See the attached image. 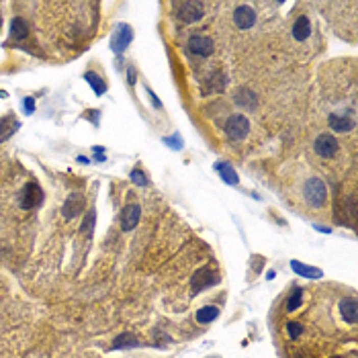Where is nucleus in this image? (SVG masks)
I'll return each instance as SVG.
<instances>
[{
    "label": "nucleus",
    "instance_id": "obj_1",
    "mask_svg": "<svg viewBox=\"0 0 358 358\" xmlns=\"http://www.w3.org/2000/svg\"><path fill=\"white\" fill-rule=\"evenodd\" d=\"M41 201H43V191L39 189L37 183H27L19 193V207L23 209H33L41 205Z\"/></svg>",
    "mask_w": 358,
    "mask_h": 358
},
{
    "label": "nucleus",
    "instance_id": "obj_2",
    "mask_svg": "<svg viewBox=\"0 0 358 358\" xmlns=\"http://www.w3.org/2000/svg\"><path fill=\"white\" fill-rule=\"evenodd\" d=\"M248 129H250V123H248V119L244 115H232L225 121V133L234 141H242L248 135Z\"/></svg>",
    "mask_w": 358,
    "mask_h": 358
},
{
    "label": "nucleus",
    "instance_id": "obj_3",
    "mask_svg": "<svg viewBox=\"0 0 358 358\" xmlns=\"http://www.w3.org/2000/svg\"><path fill=\"white\" fill-rule=\"evenodd\" d=\"M305 197L313 207H321L327 199L325 185L319 181V178H309V181L305 183Z\"/></svg>",
    "mask_w": 358,
    "mask_h": 358
},
{
    "label": "nucleus",
    "instance_id": "obj_4",
    "mask_svg": "<svg viewBox=\"0 0 358 358\" xmlns=\"http://www.w3.org/2000/svg\"><path fill=\"white\" fill-rule=\"evenodd\" d=\"M313 149H315V154L321 156V158H331V156H336V151H338V141H336L334 135L321 133V135H317V139L313 141Z\"/></svg>",
    "mask_w": 358,
    "mask_h": 358
},
{
    "label": "nucleus",
    "instance_id": "obj_5",
    "mask_svg": "<svg viewBox=\"0 0 358 358\" xmlns=\"http://www.w3.org/2000/svg\"><path fill=\"white\" fill-rule=\"evenodd\" d=\"M178 19L183 23H197L203 19V5L201 3H181L178 5Z\"/></svg>",
    "mask_w": 358,
    "mask_h": 358
},
{
    "label": "nucleus",
    "instance_id": "obj_6",
    "mask_svg": "<svg viewBox=\"0 0 358 358\" xmlns=\"http://www.w3.org/2000/svg\"><path fill=\"white\" fill-rule=\"evenodd\" d=\"M217 283H219L217 272H215L211 266H205V268L197 270V274H195V278H193V291L199 293V291H203V289H207V287H211V285H217Z\"/></svg>",
    "mask_w": 358,
    "mask_h": 358
},
{
    "label": "nucleus",
    "instance_id": "obj_7",
    "mask_svg": "<svg viewBox=\"0 0 358 358\" xmlns=\"http://www.w3.org/2000/svg\"><path fill=\"white\" fill-rule=\"evenodd\" d=\"M189 49H191L193 54H197V56L207 58V56L213 54V39H211V37H205V35H193V37L189 39Z\"/></svg>",
    "mask_w": 358,
    "mask_h": 358
},
{
    "label": "nucleus",
    "instance_id": "obj_8",
    "mask_svg": "<svg viewBox=\"0 0 358 358\" xmlns=\"http://www.w3.org/2000/svg\"><path fill=\"white\" fill-rule=\"evenodd\" d=\"M82 209H84V197L78 195V193H74V195H70V197L66 199L64 209H62V215L70 221V219H74L76 215H80Z\"/></svg>",
    "mask_w": 358,
    "mask_h": 358
},
{
    "label": "nucleus",
    "instance_id": "obj_9",
    "mask_svg": "<svg viewBox=\"0 0 358 358\" xmlns=\"http://www.w3.org/2000/svg\"><path fill=\"white\" fill-rule=\"evenodd\" d=\"M234 23L240 27V29H250L254 23H256V13L246 7V5H240L236 11H234Z\"/></svg>",
    "mask_w": 358,
    "mask_h": 358
},
{
    "label": "nucleus",
    "instance_id": "obj_10",
    "mask_svg": "<svg viewBox=\"0 0 358 358\" xmlns=\"http://www.w3.org/2000/svg\"><path fill=\"white\" fill-rule=\"evenodd\" d=\"M340 313H342L346 323L356 325V321H358V303H356V299L354 297H344L340 301Z\"/></svg>",
    "mask_w": 358,
    "mask_h": 358
},
{
    "label": "nucleus",
    "instance_id": "obj_11",
    "mask_svg": "<svg viewBox=\"0 0 358 358\" xmlns=\"http://www.w3.org/2000/svg\"><path fill=\"white\" fill-rule=\"evenodd\" d=\"M139 217H141V209L139 205H127L121 213V227L125 232H131L137 223H139Z\"/></svg>",
    "mask_w": 358,
    "mask_h": 358
},
{
    "label": "nucleus",
    "instance_id": "obj_12",
    "mask_svg": "<svg viewBox=\"0 0 358 358\" xmlns=\"http://www.w3.org/2000/svg\"><path fill=\"white\" fill-rule=\"evenodd\" d=\"M133 39V31L129 25H119V29L115 31V39H113V49L115 52H123Z\"/></svg>",
    "mask_w": 358,
    "mask_h": 358
},
{
    "label": "nucleus",
    "instance_id": "obj_13",
    "mask_svg": "<svg viewBox=\"0 0 358 358\" xmlns=\"http://www.w3.org/2000/svg\"><path fill=\"white\" fill-rule=\"evenodd\" d=\"M19 125H21V123H19V119H17L15 115H7V117L0 119V143L7 141L9 137H13V135L17 133Z\"/></svg>",
    "mask_w": 358,
    "mask_h": 358
},
{
    "label": "nucleus",
    "instance_id": "obj_14",
    "mask_svg": "<svg viewBox=\"0 0 358 358\" xmlns=\"http://www.w3.org/2000/svg\"><path fill=\"white\" fill-rule=\"evenodd\" d=\"M329 125H331L334 131H350V129H354V119L348 113H342V115L331 113L329 115Z\"/></svg>",
    "mask_w": 358,
    "mask_h": 358
},
{
    "label": "nucleus",
    "instance_id": "obj_15",
    "mask_svg": "<svg viewBox=\"0 0 358 358\" xmlns=\"http://www.w3.org/2000/svg\"><path fill=\"white\" fill-rule=\"evenodd\" d=\"M309 35H311V21H309V17L301 15L293 25V37L297 41H305Z\"/></svg>",
    "mask_w": 358,
    "mask_h": 358
},
{
    "label": "nucleus",
    "instance_id": "obj_16",
    "mask_svg": "<svg viewBox=\"0 0 358 358\" xmlns=\"http://www.w3.org/2000/svg\"><path fill=\"white\" fill-rule=\"evenodd\" d=\"M291 268L295 270L297 276H305V278H321V276H323V272H321L319 268L307 266V264L299 262V260H291Z\"/></svg>",
    "mask_w": 358,
    "mask_h": 358
},
{
    "label": "nucleus",
    "instance_id": "obj_17",
    "mask_svg": "<svg viewBox=\"0 0 358 358\" xmlns=\"http://www.w3.org/2000/svg\"><path fill=\"white\" fill-rule=\"evenodd\" d=\"M215 170L221 174V178L227 183V185H238L240 183V178H238V174H236V170L229 166V164H225V162H219L217 166H215Z\"/></svg>",
    "mask_w": 358,
    "mask_h": 358
},
{
    "label": "nucleus",
    "instance_id": "obj_18",
    "mask_svg": "<svg viewBox=\"0 0 358 358\" xmlns=\"http://www.w3.org/2000/svg\"><path fill=\"white\" fill-rule=\"evenodd\" d=\"M27 33H29V25L25 23V19L17 17V19L13 21V25H11V37H13V39H25Z\"/></svg>",
    "mask_w": 358,
    "mask_h": 358
},
{
    "label": "nucleus",
    "instance_id": "obj_19",
    "mask_svg": "<svg viewBox=\"0 0 358 358\" xmlns=\"http://www.w3.org/2000/svg\"><path fill=\"white\" fill-rule=\"evenodd\" d=\"M217 315H219V309L215 305H205L197 311V321L199 323H209V321L217 319Z\"/></svg>",
    "mask_w": 358,
    "mask_h": 358
},
{
    "label": "nucleus",
    "instance_id": "obj_20",
    "mask_svg": "<svg viewBox=\"0 0 358 358\" xmlns=\"http://www.w3.org/2000/svg\"><path fill=\"white\" fill-rule=\"evenodd\" d=\"M135 346H139V342H137V338H135L133 334H129V331L117 336L115 342H113V348H117V350H119V348H135Z\"/></svg>",
    "mask_w": 358,
    "mask_h": 358
},
{
    "label": "nucleus",
    "instance_id": "obj_21",
    "mask_svg": "<svg viewBox=\"0 0 358 358\" xmlns=\"http://www.w3.org/2000/svg\"><path fill=\"white\" fill-rule=\"evenodd\" d=\"M84 78H86V82L92 86V90H94L96 94H105V92H107V84L103 82V78H100L98 74H94V72H86Z\"/></svg>",
    "mask_w": 358,
    "mask_h": 358
},
{
    "label": "nucleus",
    "instance_id": "obj_22",
    "mask_svg": "<svg viewBox=\"0 0 358 358\" xmlns=\"http://www.w3.org/2000/svg\"><path fill=\"white\" fill-rule=\"evenodd\" d=\"M236 103L242 105V107H248V109H254L256 107V96L250 92V90H240L238 96H236Z\"/></svg>",
    "mask_w": 358,
    "mask_h": 358
},
{
    "label": "nucleus",
    "instance_id": "obj_23",
    "mask_svg": "<svg viewBox=\"0 0 358 358\" xmlns=\"http://www.w3.org/2000/svg\"><path fill=\"white\" fill-rule=\"evenodd\" d=\"M301 299H303V293H301V289H295L293 291V295L287 299V311H295V309H299L301 307Z\"/></svg>",
    "mask_w": 358,
    "mask_h": 358
},
{
    "label": "nucleus",
    "instance_id": "obj_24",
    "mask_svg": "<svg viewBox=\"0 0 358 358\" xmlns=\"http://www.w3.org/2000/svg\"><path fill=\"white\" fill-rule=\"evenodd\" d=\"M287 334H289V338H299L301 334H303V325L301 323H295V321H289L287 323Z\"/></svg>",
    "mask_w": 358,
    "mask_h": 358
},
{
    "label": "nucleus",
    "instance_id": "obj_25",
    "mask_svg": "<svg viewBox=\"0 0 358 358\" xmlns=\"http://www.w3.org/2000/svg\"><path fill=\"white\" fill-rule=\"evenodd\" d=\"M131 181H133L135 185H139V187H145V185H147V178H145V174H143L141 170H133V172H131Z\"/></svg>",
    "mask_w": 358,
    "mask_h": 358
},
{
    "label": "nucleus",
    "instance_id": "obj_26",
    "mask_svg": "<svg viewBox=\"0 0 358 358\" xmlns=\"http://www.w3.org/2000/svg\"><path fill=\"white\" fill-rule=\"evenodd\" d=\"M82 227H84V234H86V236L92 234V227H94V211H90V213L86 215V221L82 223Z\"/></svg>",
    "mask_w": 358,
    "mask_h": 358
},
{
    "label": "nucleus",
    "instance_id": "obj_27",
    "mask_svg": "<svg viewBox=\"0 0 358 358\" xmlns=\"http://www.w3.org/2000/svg\"><path fill=\"white\" fill-rule=\"evenodd\" d=\"M23 107H25V111H27V113H33V111H35V100H33V98H25Z\"/></svg>",
    "mask_w": 358,
    "mask_h": 358
}]
</instances>
